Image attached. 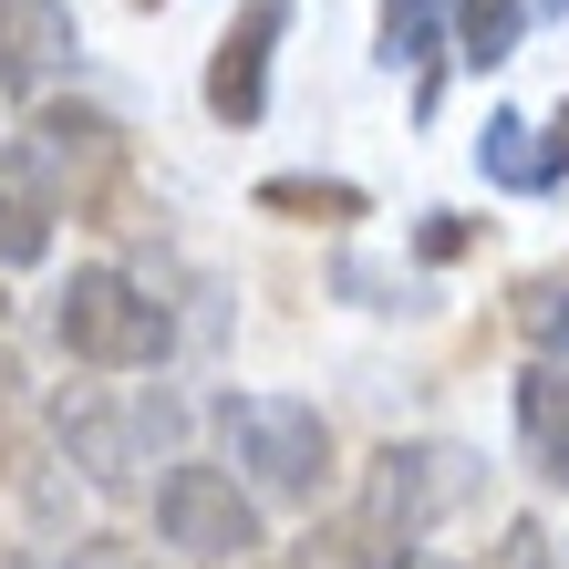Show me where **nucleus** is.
Segmentation results:
<instances>
[{
  "label": "nucleus",
  "instance_id": "obj_1",
  "mask_svg": "<svg viewBox=\"0 0 569 569\" xmlns=\"http://www.w3.org/2000/svg\"><path fill=\"white\" fill-rule=\"evenodd\" d=\"M52 331H62L73 362H93V373H146V362H166V342H177L166 300L136 290L124 270H73V290L52 300Z\"/></svg>",
  "mask_w": 569,
  "mask_h": 569
},
{
  "label": "nucleus",
  "instance_id": "obj_2",
  "mask_svg": "<svg viewBox=\"0 0 569 569\" xmlns=\"http://www.w3.org/2000/svg\"><path fill=\"white\" fill-rule=\"evenodd\" d=\"M218 425H228V456H239V477L259 497H321V477H331V425L311 405H290V393H228Z\"/></svg>",
  "mask_w": 569,
  "mask_h": 569
},
{
  "label": "nucleus",
  "instance_id": "obj_3",
  "mask_svg": "<svg viewBox=\"0 0 569 569\" xmlns=\"http://www.w3.org/2000/svg\"><path fill=\"white\" fill-rule=\"evenodd\" d=\"M456 497H466V456H456V446H383V456H373V477H362V518H352V539L405 559V539H415L435 508H456Z\"/></svg>",
  "mask_w": 569,
  "mask_h": 569
},
{
  "label": "nucleus",
  "instance_id": "obj_4",
  "mask_svg": "<svg viewBox=\"0 0 569 569\" xmlns=\"http://www.w3.org/2000/svg\"><path fill=\"white\" fill-rule=\"evenodd\" d=\"M156 528H166V549H187V559L259 549V508H249V487L228 477V466H166L156 477Z\"/></svg>",
  "mask_w": 569,
  "mask_h": 569
},
{
  "label": "nucleus",
  "instance_id": "obj_5",
  "mask_svg": "<svg viewBox=\"0 0 569 569\" xmlns=\"http://www.w3.org/2000/svg\"><path fill=\"white\" fill-rule=\"evenodd\" d=\"M290 11H300V0H249V11L228 21V42L208 62V114L218 124H259V114H270V62H280Z\"/></svg>",
  "mask_w": 569,
  "mask_h": 569
},
{
  "label": "nucleus",
  "instance_id": "obj_6",
  "mask_svg": "<svg viewBox=\"0 0 569 569\" xmlns=\"http://www.w3.org/2000/svg\"><path fill=\"white\" fill-rule=\"evenodd\" d=\"M477 166L508 197H549L569 177V104L539 124V114H487V136H477Z\"/></svg>",
  "mask_w": 569,
  "mask_h": 569
},
{
  "label": "nucleus",
  "instance_id": "obj_7",
  "mask_svg": "<svg viewBox=\"0 0 569 569\" xmlns=\"http://www.w3.org/2000/svg\"><path fill=\"white\" fill-rule=\"evenodd\" d=\"M73 62V0H0V83L42 93Z\"/></svg>",
  "mask_w": 569,
  "mask_h": 569
},
{
  "label": "nucleus",
  "instance_id": "obj_8",
  "mask_svg": "<svg viewBox=\"0 0 569 569\" xmlns=\"http://www.w3.org/2000/svg\"><path fill=\"white\" fill-rule=\"evenodd\" d=\"M52 177H42V156L11 146L0 156V270H31V259H52Z\"/></svg>",
  "mask_w": 569,
  "mask_h": 569
},
{
  "label": "nucleus",
  "instance_id": "obj_9",
  "mask_svg": "<svg viewBox=\"0 0 569 569\" xmlns=\"http://www.w3.org/2000/svg\"><path fill=\"white\" fill-rule=\"evenodd\" d=\"M518 446L549 487H569V362H528L518 373Z\"/></svg>",
  "mask_w": 569,
  "mask_h": 569
},
{
  "label": "nucleus",
  "instance_id": "obj_10",
  "mask_svg": "<svg viewBox=\"0 0 569 569\" xmlns=\"http://www.w3.org/2000/svg\"><path fill=\"white\" fill-rule=\"evenodd\" d=\"M446 31H456V0H383L373 52L393 62V73H425L415 104H435V52H446Z\"/></svg>",
  "mask_w": 569,
  "mask_h": 569
},
{
  "label": "nucleus",
  "instance_id": "obj_11",
  "mask_svg": "<svg viewBox=\"0 0 569 569\" xmlns=\"http://www.w3.org/2000/svg\"><path fill=\"white\" fill-rule=\"evenodd\" d=\"M259 208L270 218H311V228H352L373 197H362L352 177H259Z\"/></svg>",
  "mask_w": 569,
  "mask_h": 569
},
{
  "label": "nucleus",
  "instance_id": "obj_12",
  "mask_svg": "<svg viewBox=\"0 0 569 569\" xmlns=\"http://www.w3.org/2000/svg\"><path fill=\"white\" fill-rule=\"evenodd\" d=\"M528 0H456V52L477 62V73H497V62H518V42H528Z\"/></svg>",
  "mask_w": 569,
  "mask_h": 569
},
{
  "label": "nucleus",
  "instance_id": "obj_13",
  "mask_svg": "<svg viewBox=\"0 0 569 569\" xmlns=\"http://www.w3.org/2000/svg\"><path fill=\"white\" fill-rule=\"evenodd\" d=\"M31 156L42 166H114V124L104 114H83V104H42V124H31Z\"/></svg>",
  "mask_w": 569,
  "mask_h": 569
},
{
  "label": "nucleus",
  "instance_id": "obj_14",
  "mask_svg": "<svg viewBox=\"0 0 569 569\" xmlns=\"http://www.w3.org/2000/svg\"><path fill=\"white\" fill-rule=\"evenodd\" d=\"M518 331L539 342V362H569V270H549V280L518 290Z\"/></svg>",
  "mask_w": 569,
  "mask_h": 569
},
{
  "label": "nucleus",
  "instance_id": "obj_15",
  "mask_svg": "<svg viewBox=\"0 0 569 569\" xmlns=\"http://www.w3.org/2000/svg\"><path fill=\"white\" fill-rule=\"evenodd\" d=\"M497 569H549V528H539V518H508V539H497Z\"/></svg>",
  "mask_w": 569,
  "mask_h": 569
},
{
  "label": "nucleus",
  "instance_id": "obj_16",
  "mask_svg": "<svg viewBox=\"0 0 569 569\" xmlns=\"http://www.w3.org/2000/svg\"><path fill=\"white\" fill-rule=\"evenodd\" d=\"M415 249H425V259H456V249H466V218H446V208H435V218H425V239H415Z\"/></svg>",
  "mask_w": 569,
  "mask_h": 569
},
{
  "label": "nucleus",
  "instance_id": "obj_17",
  "mask_svg": "<svg viewBox=\"0 0 569 569\" xmlns=\"http://www.w3.org/2000/svg\"><path fill=\"white\" fill-rule=\"evenodd\" d=\"M393 569H456V559H425V549H415V559H393Z\"/></svg>",
  "mask_w": 569,
  "mask_h": 569
},
{
  "label": "nucleus",
  "instance_id": "obj_18",
  "mask_svg": "<svg viewBox=\"0 0 569 569\" xmlns=\"http://www.w3.org/2000/svg\"><path fill=\"white\" fill-rule=\"evenodd\" d=\"M528 11H569V0H528Z\"/></svg>",
  "mask_w": 569,
  "mask_h": 569
},
{
  "label": "nucleus",
  "instance_id": "obj_19",
  "mask_svg": "<svg viewBox=\"0 0 569 569\" xmlns=\"http://www.w3.org/2000/svg\"><path fill=\"white\" fill-rule=\"evenodd\" d=\"M0 569H21V559H0Z\"/></svg>",
  "mask_w": 569,
  "mask_h": 569
},
{
  "label": "nucleus",
  "instance_id": "obj_20",
  "mask_svg": "<svg viewBox=\"0 0 569 569\" xmlns=\"http://www.w3.org/2000/svg\"><path fill=\"white\" fill-rule=\"evenodd\" d=\"M146 11H156V0H146Z\"/></svg>",
  "mask_w": 569,
  "mask_h": 569
}]
</instances>
